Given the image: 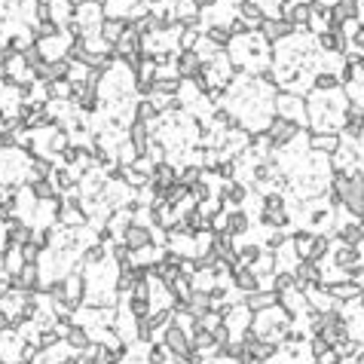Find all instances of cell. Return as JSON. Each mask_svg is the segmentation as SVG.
I'll return each mask as SVG.
<instances>
[{"instance_id":"obj_1","label":"cell","mask_w":364,"mask_h":364,"mask_svg":"<svg viewBox=\"0 0 364 364\" xmlns=\"http://www.w3.org/2000/svg\"><path fill=\"white\" fill-rule=\"evenodd\" d=\"M346 107H349V101H346V95H343V89H334V92L312 89L310 95H306V123H310L312 132L340 135Z\"/></svg>"},{"instance_id":"obj_2","label":"cell","mask_w":364,"mask_h":364,"mask_svg":"<svg viewBox=\"0 0 364 364\" xmlns=\"http://www.w3.org/2000/svg\"><path fill=\"white\" fill-rule=\"evenodd\" d=\"M202 77L209 80V86H211V92L218 89V92H223L233 83V77H236V68H233V61H230V55L227 52H218L211 61H205L202 64Z\"/></svg>"},{"instance_id":"obj_3","label":"cell","mask_w":364,"mask_h":364,"mask_svg":"<svg viewBox=\"0 0 364 364\" xmlns=\"http://www.w3.org/2000/svg\"><path fill=\"white\" fill-rule=\"evenodd\" d=\"M273 114L282 117V119H291L300 129H306V98L303 95H294V92H276L273 98Z\"/></svg>"},{"instance_id":"obj_4","label":"cell","mask_w":364,"mask_h":364,"mask_svg":"<svg viewBox=\"0 0 364 364\" xmlns=\"http://www.w3.org/2000/svg\"><path fill=\"white\" fill-rule=\"evenodd\" d=\"M300 132H303L300 126L291 123V119H282V117H273V119L266 123V129H264V135H266V141H269V147H273V151H285V147L291 144Z\"/></svg>"},{"instance_id":"obj_5","label":"cell","mask_w":364,"mask_h":364,"mask_svg":"<svg viewBox=\"0 0 364 364\" xmlns=\"http://www.w3.org/2000/svg\"><path fill=\"white\" fill-rule=\"evenodd\" d=\"M251 319H254V312H251L245 303L227 306V315H223V328L230 331V340H242V337H245V334L251 331Z\"/></svg>"},{"instance_id":"obj_6","label":"cell","mask_w":364,"mask_h":364,"mask_svg":"<svg viewBox=\"0 0 364 364\" xmlns=\"http://www.w3.org/2000/svg\"><path fill=\"white\" fill-rule=\"evenodd\" d=\"M105 6L101 4H83L74 9V22L80 25V34H98L101 22H105Z\"/></svg>"},{"instance_id":"obj_7","label":"cell","mask_w":364,"mask_h":364,"mask_svg":"<svg viewBox=\"0 0 364 364\" xmlns=\"http://www.w3.org/2000/svg\"><path fill=\"white\" fill-rule=\"evenodd\" d=\"M260 37H264V40L273 46V43H282V40H288V37L294 34V25L291 22H285L282 16H273V18H264V22H260Z\"/></svg>"},{"instance_id":"obj_8","label":"cell","mask_w":364,"mask_h":364,"mask_svg":"<svg viewBox=\"0 0 364 364\" xmlns=\"http://www.w3.org/2000/svg\"><path fill=\"white\" fill-rule=\"evenodd\" d=\"M138 52H141V34H138L135 28H126L123 37L114 43V59L117 61H129V59H135Z\"/></svg>"},{"instance_id":"obj_9","label":"cell","mask_w":364,"mask_h":364,"mask_svg":"<svg viewBox=\"0 0 364 364\" xmlns=\"http://www.w3.org/2000/svg\"><path fill=\"white\" fill-rule=\"evenodd\" d=\"M61 282H64V297L74 306V312H77L83 300H86V278H83V273H68Z\"/></svg>"},{"instance_id":"obj_10","label":"cell","mask_w":364,"mask_h":364,"mask_svg":"<svg viewBox=\"0 0 364 364\" xmlns=\"http://www.w3.org/2000/svg\"><path fill=\"white\" fill-rule=\"evenodd\" d=\"M175 71H178L181 80H193L196 74L202 71V59L193 49H181L178 55H175Z\"/></svg>"},{"instance_id":"obj_11","label":"cell","mask_w":364,"mask_h":364,"mask_svg":"<svg viewBox=\"0 0 364 364\" xmlns=\"http://www.w3.org/2000/svg\"><path fill=\"white\" fill-rule=\"evenodd\" d=\"M119 242H123L129 251H141L147 245H153V233H151V227H138V223H132V227L123 233V239Z\"/></svg>"},{"instance_id":"obj_12","label":"cell","mask_w":364,"mask_h":364,"mask_svg":"<svg viewBox=\"0 0 364 364\" xmlns=\"http://www.w3.org/2000/svg\"><path fill=\"white\" fill-rule=\"evenodd\" d=\"M343 138L334 135V132H310V151L312 153H322V156H334L337 153Z\"/></svg>"},{"instance_id":"obj_13","label":"cell","mask_w":364,"mask_h":364,"mask_svg":"<svg viewBox=\"0 0 364 364\" xmlns=\"http://www.w3.org/2000/svg\"><path fill=\"white\" fill-rule=\"evenodd\" d=\"M236 18H239V22L248 28V31H257L260 22H264L266 16L260 13V6L254 4V0H242V4L236 6Z\"/></svg>"},{"instance_id":"obj_14","label":"cell","mask_w":364,"mask_h":364,"mask_svg":"<svg viewBox=\"0 0 364 364\" xmlns=\"http://www.w3.org/2000/svg\"><path fill=\"white\" fill-rule=\"evenodd\" d=\"M248 306L251 312H264V310H269V306H276L278 303V294L276 291H264V288H260V291H251V294H245V300H242Z\"/></svg>"},{"instance_id":"obj_15","label":"cell","mask_w":364,"mask_h":364,"mask_svg":"<svg viewBox=\"0 0 364 364\" xmlns=\"http://www.w3.org/2000/svg\"><path fill=\"white\" fill-rule=\"evenodd\" d=\"M251 273H254L260 278V288H264V282H273V276L278 273L276 269V257H273V251H264L254 264H251Z\"/></svg>"},{"instance_id":"obj_16","label":"cell","mask_w":364,"mask_h":364,"mask_svg":"<svg viewBox=\"0 0 364 364\" xmlns=\"http://www.w3.org/2000/svg\"><path fill=\"white\" fill-rule=\"evenodd\" d=\"M251 230V218L242 209H233V211H227V230L223 233H230L233 239H239V236H245V233Z\"/></svg>"},{"instance_id":"obj_17","label":"cell","mask_w":364,"mask_h":364,"mask_svg":"<svg viewBox=\"0 0 364 364\" xmlns=\"http://www.w3.org/2000/svg\"><path fill=\"white\" fill-rule=\"evenodd\" d=\"M358 13H361V4H358V0H340L337 6H331V22H334V25L352 22V18H358Z\"/></svg>"},{"instance_id":"obj_18","label":"cell","mask_w":364,"mask_h":364,"mask_svg":"<svg viewBox=\"0 0 364 364\" xmlns=\"http://www.w3.org/2000/svg\"><path fill=\"white\" fill-rule=\"evenodd\" d=\"M337 242H343V245H352V248H358L361 242H364V227H361V221H349V223H343V227L337 230Z\"/></svg>"},{"instance_id":"obj_19","label":"cell","mask_w":364,"mask_h":364,"mask_svg":"<svg viewBox=\"0 0 364 364\" xmlns=\"http://www.w3.org/2000/svg\"><path fill=\"white\" fill-rule=\"evenodd\" d=\"M28 187H31V193H34V199H37V202H55V199H61L59 190H55V187H52V181H49V178L31 181Z\"/></svg>"},{"instance_id":"obj_20","label":"cell","mask_w":364,"mask_h":364,"mask_svg":"<svg viewBox=\"0 0 364 364\" xmlns=\"http://www.w3.org/2000/svg\"><path fill=\"white\" fill-rule=\"evenodd\" d=\"M126 28H129V22H123V18H105V22H101V31H98V34L105 37L110 46H114L119 37H123Z\"/></svg>"},{"instance_id":"obj_21","label":"cell","mask_w":364,"mask_h":364,"mask_svg":"<svg viewBox=\"0 0 364 364\" xmlns=\"http://www.w3.org/2000/svg\"><path fill=\"white\" fill-rule=\"evenodd\" d=\"M64 343H68V349L71 352H83V349H86L89 346V331L86 328H80V324H74V328L68 331V337H64Z\"/></svg>"},{"instance_id":"obj_22","label":"cell","mask_w":364,"mask_h":364,"mask_svg":"<svg viewBox=\"0 0 364 364\" xmlns=\"http://www.w3.org/2000/svg\"><path fill=\"white\" fill-rule=\"evenodd\" d=\"M132 117L138 119V123H144V126H151V123H156V119H160V114H156V107H153L147 98H138V101H135Z\"/></svg>"},{"instance_id":"obj_23","label":"cell","mask_w":364,"mask_h":364,"mask_svg":"<svg viewBox=\"0 0 364 364\" xmlns=\"http://www.w3.org/2000/svg\"><path fill=\"white\" fill-rule=\"evenodd\" d=\"M202 34H205V40H211L214 46H218V49H227L230 40H233L230 31H227V25H209Z\"/></svg>"},{"instance_id":"obj_24","label":"cell","mask_w":364,"mask_h":364,"mask_svg":"<svg viewBox=\"0 0 364 364\" xmlns=\"http://www.w3.org/2000/svg\"><path fill=\"white\" fill-rule=\"evenodd\" d=\"M4 266H6V273H9V278H16L18 273L25 269V257H22V248H9L6 254H4Z\"/></svg>"},{"instance_id":"obj_25","label":"cell","mask_w":364,"mask_h":364,"mask_svg":"<svg viewBox=\"0 0 364 364\" xmlns=\"http://www.w3.org/2000/svg\"><path fill=\"white\" fill-rule=\"evenodd\" d=\"M294 288H297V278H294V273H285V269H278L273 276V282H269V291H276V294L294 291Z\"/></svg>"},{"instance_id":"obj_26","label":"cell","mask_w":364,"mask_h":364,"mask_svg":"<svg viewBox=\"0 0 364 364\" xmlns=\"http://www.w3.org/2000/svg\"><path fill=\"white\" fill-rule=\"evenodd\" d=\"M202 175H205V169H199V165H181L178 169V184H184L187 190H190L193 184L202 181Z\"/></svg>"},{"instance_id":"obj_27","label":"cell","mask_w":364,"mask_h":364,"mask_svg":"<svg viewBox=\"0 0 364 364\" xmlns=\"http://www.w3.org/2000/svg\"><path fill=\"white\" fill-rule=\"evenodd\" d=\"M312 89L334 92V89H340V77H334V74H315V77H312Z\"/></svg>"},{"instance_id":"obj_28","label":"cell","mask_w":364,"mask_h":364,"mask_svg":"<svg viewBox=\"0 0 364 364\" xmlns=\"http://www.w3.org/2000/svg\"><path fill=\"white\" fill-rule=\"evenodd\" d=\"M172 358V352L165 349V343H151L147 346V364H165Z\"/></svg>"},{"instance_id":"obj_29","label":"cell","mask_w":364,"mask_h":364,"mask_svg":"<svg viewBox=\"0 0 364 364\" xmlns=\"http://www.w3.org/2000/svg\"><path fill=\"white\" fill-rule=\"evenodd\" d=\"M254 4L260 6V13H264L266 18H273V16L282 13V4H285V0H254Z\"/></svg>"},{"instance_id":"obj_30","label":"cell","mask_w":364,"mask_h":364,"mask_svg":"<svg viewBox=\"0 0 364 364\" xmlns=\"http://www.w3.org/2000/svg\"><path fill=\"white\" fill-rule=\"evenodd\" d=\"M193 4H196V9H211L218 0H193Z\"/></svg>"},{"instance_id":"obj_31","label":"cell","mask_w":364,"mask_h":364,"mask_svg":"<svg viewBox=\"0 0 364 364\" xmlns=\"http://www.w3.org/2000/svg\"><path fill=\"white\" fill-rule=\"evenodd\" d=\"M71 4H74V9L83 6V4H101V6H105V0H71Z\"/></svg>"},{"instance_id":"obj_32","label":"cell","mask_w":364,"mask_h":364,"mask_svg":"<svg viewBox=\"0 0 364 364\" xmlns=\"http://www.w3.org/2000/svg\"><path fill=\"white\" fill-rule=\"evenodd\" d=\"M6 328H9V319H6V312L0 310V331H6Z\"/></svg>"},{"instance_id":"obj_33","label":"cell","mask_w":364,"mask_h":364,"mask_svg":"<svg viewBox=\"0 0 364 364\" xmlns=\"http://www.w3.org/2000/svg\"><path fill=\"white\" fill-rule=\"evenodd\" d=\"M61 364H77V356H71V358H64Z\"/></svg>"},{"instance_id":"obj_34","label":"cell","mask_w":364,"mask_h":364,"mask_svg":"<svg viewBox=\"0 0 364 364\" xmlns=\"http://www.w3.org/2000/svg\"><path fill=\"white\" fill-rule=\"evenodd\" d=\"M358 364H364V349H361V356H358Z\"/></svg>"},{"instance_id":"obj_35","label":"cell","mask_w":364,"mask_h":364,"mask_svg":"<svg viewBox=\"0 0 364 364\" xmlns=\"http://www.w3.org/2000/svg\"><path fill=\"white\" fill-rule=\"evenodd\" d=\"M361 227H364V218H361Z\"/></svg>"}]
</instances>
